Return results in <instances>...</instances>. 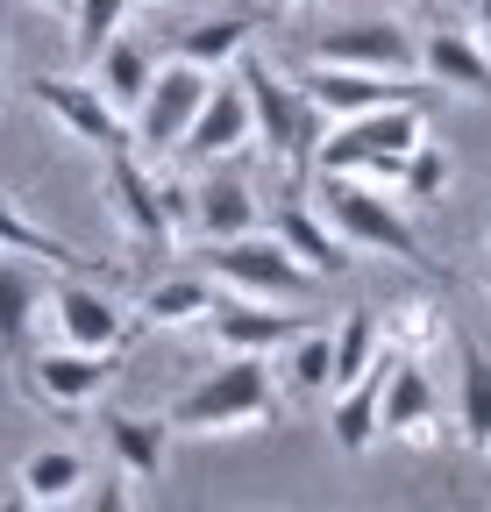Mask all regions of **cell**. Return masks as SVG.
<instances>
[{
  "label": "cell",
  "mask_w": 491,
  "mask_h": 512,
  "mask_svg": "<svg viewBox=\"0 0 491 512\" xmlns=\"http://www.w3.org/2000/svg\"><path fill=\"white\" fill-rule=\"evenodd\" d=\"M271 413H278V370H271V356H228L164 420H171V434H250Z\"/></svg>",
  "instance_id": "1"
},
{
  "label": "cell",
  "mask_w": 491,
  "mask_h": 512,
  "mask_svg": "<svg viewBox=\"0 0 491 512\" xmlns=\"http://www.w3.org/2000/svg\"><path fill=\"white\" fill-rule=\"evenodd\" d=\"M235 79H242V93H250V121H257V143L271 150V164H285L292 178L314 171V150L328 136V114L299 93V79H278L257 50H242Z\"/></svg>",
  "instance_id": "2"
},
{
  "label": "cell",
  "mask_w": 491,
  "mask_h": 512,
  "mask_svg": "<svg viewBox=\"0 0 491 512\" xmlns=\"http://www.w3.org/2000/svg\"><path fill=\"white\" fill-rule=\"evenodd\" d=\"M420 136H427L420 100H392V107H371V114H349V121H328V136L314 150V171H349V178L392 185Z\"/></svg>",
  "instance_id": "3"
},
{
  "label": "cell",
  "mask_w": 491,
  "mask_h": 512,
  "mask_svg": "<svg viewBox=\"0 0 491 512\" xmlns=\"http://www.w3.org/2000/svg\"><path fill=\"white\" fill-rule=\"evenodd\" d=\"M321 214H328V228H335L349 249H385V256L420 264V271L435 264V256H427V242H420V228L406 221V207H399L392 185L349 178V171H321Z\"/></svg>",
  "instance_id": "4"
},
{
  "label": "cell",
  "mask_w": 491,
  "mask_h": 512,
  "mask_svg": "<svg viewBox=\"0 0 491 512\" xmlns=\"http://www.w3.org/2000/svg\"><path fill=\"white\" fill-rule=\"evenodd\" d=\"M207 271H214L221 285H235V292H250V299H278V306H306V299L321 292V278L306 271L278 235H257V228H250V235L214 242Z\"/></svg>",
  "instance_id": "5"
},
{
  "label": "cell",
  "mask_w": 491,
  "mask_h": 512,
  "mask_svg": "<svg viewBox=\"0 0 491 512\" xmlns=\"http://www.w3.org/2000/svg\"><path fill=\"white\" fill-rule=\"evenodd\" d=\"M207 86H214V72H200V64H186V57H164L157 79H150V93H143V107L129 114L136 157H157V150H178V143H186V128H193Z\"/></svg>",
  "instance_id": "6"
},
{
  "label": "cell",
  "mask_w": 491,
  "mask_h": 512,
  "mask_svg": "<svg viewBox=\"0 0 491 512\" xmlns=\"http://www.w3.org/2000/svg\"><path fill=\"white\" fill-rule=\"evenodd\" d=\"M22 399L29 406H57V413H86L107 384H114V356L100 349H22Z\"/></svg>",
  "instance_id": "7"
},
{
  "label": "cell",
  "mask_w": 491,
  "mask_h": 512,
  "mask_svg": "<svg viewBox=\"0 0 491 512\" xmlns=\"http://www.w3.org/2000/svg\"><path fill=\"white\" fill-rule=\"evenodd\" d=\"M36 107L65 128L72 143H86V150H100V157H114V150H136V128H129V114L121 107H107V93L93 86V79H57V72H43L36 86Z\"/></svg>",
  "instance_id": "8"
},
{
  "label": "cell",
  "mask_w": 491,
  "mask_h": 512,
  "mask_svg": "<svg viewBox=\"0 0 491 512\" xmlns=\"http://www.w3.org/2000/svg\"><path fill=\"white\" fill-rule=\"evenodd\" d=\"M50 313H57V335H65L72 349H100V356H121V342L136 335V320H129V306H114L107 278L93 285V278L65 271V278L50 285Z\"/></svg>",
  "instance_id": "9"
},
{
  "label": "cell",
  "mask_w": 491,
  "mask_h": 512,
  "mask_svg": "<svg viewBox=\"0 0 491 512\" xmlns=\"http://www.w3.org/2000/svg\"><path fill=\"white\" fill-rule=\"evenodd\" d=\"M378 434L413 441V448L442 441V392H435V377H427L420 356H392L385 392H378Z\"/></svg>",
  "instance_id": "10"
},
{
  "label": "cell",
  "mask_w": 491,
  "mask_h": 512,
  "mask_svg": "<svg viewBox=\"0 0 491 512\" xmlns=\"http://www.w3.org/2000/svg\"><path fill=\"white\" fill-rule=\"evenodd\" d=\"M200 328L214 335V349H228V356H278L299 328H306V313H292V306H278V299H214V313L200 320Z\"/></svg>",
  "instance_id": "11"
},
{
  "label": "cell",
  "mask_w": 491,
  "mask_h": 512,
  "mask_svg": "<svg viewBox=\"0 0 491 512\" xmlns=\"http://www.w3.org/2000/svg\"><path fill=\"white\" fill-rule=\"evenodd\" d=\"M314 57L321 64H356V72L420 79V36L399 29V22H342V29H321L314 36Z\"/></svg>",
  "instance_id": "12"
},
{
  "label": "cell",
  "mask_w": 491,
  "mask_h": 512,
  "mask_svg": "<svg viewBox=\"0 0 491 512\" xmlns=\"http://www.w3.org/2000/svg\"><path fill=\"white\" fill-rule=\"evenodd\" d=\"M107 200H114L121 228H129L143 249H157V256L178 249V228H171V214H164V200H157V171H150L136 150H114V157H107Z\"/></svg>",
  "instance_id": "13"
},
{
  "label": "cell",
  "mask_w": 491,
  "mask_h": 512,
  "mask_svg": "<svg viewBox=\"0 0 491 512\" xmlns=\"http://www.w3.org/2000/svg\"><path fill=\"white\" fill-rule=\"evenodd\" d=\"M250 143H257L250 93H242V79L214 72V86H207V100H200V114H193V128H186V143H178V150H193L200 164H228L235 150H250Z\"/></svg>",
  "instance_id": "14"
},
{
  "label": "cell",
  "mask_w": 491,
  "mask_h": 512,
  "mask_svg": "<svg viewBox=\"0 0 491 512\" xmlns=\"http://www.w3.org/2000/svg\"><path fill=\"white\" fill-rule=\"evenodd\" d=\"M299 93L314 100L328 121H349V114L413 100V79H399V72H356V64H314V72L299 79Z\"/></svg>",
  "instance_id": "15"
},
{
  "label": "cell",
  "mask_w": 491,
  "mask_h": 512,
  "mask_svg": "<svg viewBox=\"0 0 491 512\" xmlns=\"http://www.w3.org/2000/svg\"><path fill=\"white\" fill-rule=\"evenodd\" d=\"M271 235H278L314 278H349V264H356L349 242L328 228V214H314L306 200H278V207H271Z\"/></svg>",
  "instance_id": "16"
},
{
  "label": "cell",
  "mask_w": 491,
  "mask_h": 512,
  "mask_svg": "<svg viewBox=\"0 0 491 512\" xmlns=\"http://www.w3.org/2000/svg\"><path fill=\"white\" fill-rule=\"evenodd\" d=\"M420 79H435V86H456L470 100H491V50L470 36V29H427L420 36Z\"/></svg>",
  "instance_id": "17"
},
{
  "label": "cell",
  "mask_w": 491,
  "mask_h": 512,
  "mask_svg": "<svg viewBox=\"0 0 491 512\" xmlns=\"http://www.w3.org/2000/svg\"><path fill=\"white\" fill-rule=\"evenodd\" d=\"M257 221H264V207H257L250 178H235V171H207V178L193 185V235L228 242V235H250Z\"/></svg>",
  "instance_id": "18"
},
{
  "label": "cell",
  "mask_w": 491,
  "mask_h": 512,
  "mask_svg": "<svg viewBox=\"0 0 491 512\" xmlns=\"http://www.w3.org/2000/svg\"><path fill=\"white\" fill-rule=\"evenodd\" d=\"M107 427V448H114V463L129 470V484H157L164 463H171V420L157 413H100Z\"/></svg>",
  "instance_id": "19"
},
{
  "label": "cell",
  "mask_w": 491,
  "mask_h": 512,
  "mask_svg": "<svg viewBox=\"0 0 491 512\" xmlns=\"http://www.w3.org/2000/svg\"><path fill=\"white\" fill-rule=\"evenodd\" d=\"M385 370H392V349L378 356L371 377H356V384H342V392H328V434H335L342 456H371V448H378V392H385Z\"/></svg>",
  "instance_id": "20"
},
{
  "label": "cell",
  "mask_w": 491,
  "mask_h": 512,
  "mask_svg": "<svg viewBox=\"0 0 491 512\" xmlns=\"http://www.w3.org/2000/svg\"><path fill=\"white\" fill-rule=\"evenodd\" d=\"M271 370H278V392H292V399H328V392H335V335L321 328V320H306V328L271 356Z\"/></svg>",
  "instance_id": "21"
},
{
  "label": "cell",
  "mask_w": 491,
  "mask_h": 512,
  "mask_svg": "<svg viewBox=\"0 0 491 512\" xmlns=\"http://www.w3.org/2000/svg\"><path fill=\"white\" fill-rule=\"evenodd\" d=\"M43 306H50L43 271H29L22 256L0 249V356H22V349H29V328H36Z\"/></svg>",
  "instance_id": "22"
},
{
  "label": "cell",
  "mask_w": 491,
  "mask_h": 512,
  "mask_svg": "<svg viewBox=\"0 0 491 512\" xmlns=\"http://www.w3.org/2000/svg\"><path fill=\"white\" fill-rule=\"evenodd\" d=\"M207 313H214V285L200 271H171V278L143 285V299H136L143 328H200Z\"/></svg>",
  "instance_id": "23"
},
{
  "label": "cell",
  "mask_w": 491,
  "mask_h": 512,
  "mask_svg": "<svg viewBox=\"0 0 491 512\" xmlns=\"http://www.w3.org/2000/svg\"><path fill=\"white\" fill-rule=\"evenodd\" d=\"M15 484H22V491H15L22 505H72V498L93 484V470H86L79 448H36V456H22Z\"/></svg>",
  "instance_id": "24"
},
{
  "label": "cell",
  "mask_w": 491,
  "mask_h": 512,
  "mask_svg": "<svg viewBox=\"0 0 491 512\" xmlns=\"http://www.w3.org/2000/svg\"><path fill=\"white\" fill-rule=\"evenodd\" d=\"M150 79H157V57H150L136 36H114V43L93 57V86H100L107 107H121V114H136V107H143Z\"/></svg>",
  "instance_id": "25"
},
{
  "label": "cell",
  "mask_w": 491,
  "mask_h": 512,
  "mask_svg": "<svg viewBox=\"0 0 491 512\" xmlns=\"http://www.w3.org/2000/svg\"><path fill=\"white\" fill-rule=\"evenodd\" d=\"M456 356H463V370H456V427L484 456V448H491V349L456 342Z\"/></svg>",
  "instance_id": "26"
},
{
  "label": "cell",
  "mask_w": 491,
  "mask_h": 512,
  "mask_svg": "<svg viewBox=\"0 0 491 512\" xmlns=\"http://www.w3.org/2000/svg\"><path fill=\"white\" fill-rule=\"evenodd\" d=\"M378 335H385V349H392V356H420V363H435V356H442V342H449V320H442V306H435V299H399V306L378 320Z\"/></svg>",
  "instance_id": "27"
},
{
  "label": "cell",
  "mask_w": 491,
  "mask_h": 512,
  "mask_svg": "<svg viewBox=\"0 0 491 512\" xmlns=\"http://www.w3.org/2000/svg\"><path fill=\"white\" fill-rule=\"evenodd\" d=\"M0 249H8V256H43L50 271H79V278H93V256H86V249H72L65 235H50V228L22 221V214H15V200H0Z\"/></svg>",
  "instance_id": "28"
},
{
  "label": "cell",
  "mask_w": 491,
  "mask_h": 512,
  "mask_svg": "<svg viewBox=\"0 0 491 512\" xmlns=\"http://www.w3.org/2000/svg\"><path fill=\"white\" fill-rule=\"evenodd\" d=\"M242 50H250V22L242 15H207V22H193L178 36V57L200 64V72H235Z\"/></svg>",
  "instance_id": "29"
},
{
  "label": "cell",
  "mask_w": 491,
  "mask_h": 512,
  "mask_svg": "<svg viewBox=\"0 0 491 512\" xmlns=\"http://www.w3.org/2000/svg\"><path fill=\"white\" fill-rule=\"evenodd\" d=\"M328 335H335V392L378 370V356H385V335H378V313H371V306H349V313L335 320Z\"/></svg>",
  "instance_id": "30"
},
{
  "label": "cell",
  "mask_w": 491,
  "mask_h": 512,
  "mask_svg": "<svg viewBox=\"0 0 491 512\" xmlns=\"http://www.w3.org/2000/svg\"><path fill=\"white\" fill-rule=\"evenodd\" d=\"M449 178H456V171H449V150L420 136V143L406 150V164H399L392 192H399V207H435L442 192H449Z\"/></svg>",
  "instance_id": "31"
},
{
  "label": "cell",
  "mask_w": 491,
  "mask_h": 512,
  "mask_svg": "<svg viewBox=\"0 0 491 512\" xmlns=\"http://www.w3.org/2000/svg\"><path fill=\"white\" fill-rule=\"evenodd\" d=\"M129 8H136V0H72V50H79V64H93L121 36Z\"/></svg>",
  "instance_id": "32"
},
{
  "label": "cell",
  "mask_w": 491,
  "mask_h": 512,
  "mask_svg": "<svg viewBox=\"0 0 491 512\" xmlns=\"http://www.w3.org/2000/svg\"><path fill=\"white\" fill-rule=\"evenodd\" d=\"M129 505V470L114 463V477H100V491H93V512H121Z\"/></svg>",
  "instance_id": "33"
},
{
  "label": "cell",
  "mask_w": 491,
  "mask_h": 512,
  "mask_svg": "<svg viewBox=\"0 0 491 512\" xmlns=\"http://www.w3.org/2000/svg\"><path fill=\"white\" fill-rule=\"evenodd\" d=\"M477 29H484V36H491V0H477Z\"/></svg>",
  "instance_id": "34"
},
{
  "label": "cell",
  "mask_w": 491,
  "mask_h": 512,
  "mask_svg": "<svg viewBox=\"0 0 491 512\" xmlns=\"http://www.w3.org/2000/svg\"><path fill=\"white\" fill-rule=\"evenodd\" d=\"M477 285H484V292H491V264H484V278H477Z\"/></svg>",
  "instance_id": "35"
},
{
  "label": "cell",
  "mask_w": 491,
  "mask_h": 512,
  "mask_svg": "<svg viewBox=\"0 0 491 512\" xmlns=\"http://www.w3.org/2000/svg\"><path fill=\"white\" fill-rule=\"evenodd\" d=\"M406 8H435V0H406Z\"/></svg>",
  "instance_id": "36"
},
{
  "label": "cell",
  "mask_w": 491,
  "mask_h": 512,
  "mask_svg": "<svg viewBox=\"0 0 491 512\" xmlns=\"http://www.w3.org/2000/svg\"><path fill=\"white\" fill-rule=\"evenodd\" d=\"M43 8H72V0H43Z\"/></svg>",
  "instance_id": "37"
},
{
  "label": "cell",
  "mask_w": 491,
  "mask_h": 512,
  "mask_svg": "<svg viewBox=\"0 0 491 512\" xmlns=\"http://www.w3.org/2000/svg\"><path fill=\"white\" fill-rule=\"evenodd\" d=\"M136 8H157V0H136Z\"/></svg>",
  "instance_id": "38"
},
{
  "label": "cell",
  "mask_w": 491,
  "mask_h": 512,
  "mask_svg": "<svg viewBox=\"0 0 491 512\" xmlns=\"http://www.w3.org/2000/svg\"><path fill=\"white\" fill-rule=\"evenodd\" d=\"M484 463H491V448H484Z\"/></svg>",
  "instance_id": "39"
}]
</instances>
